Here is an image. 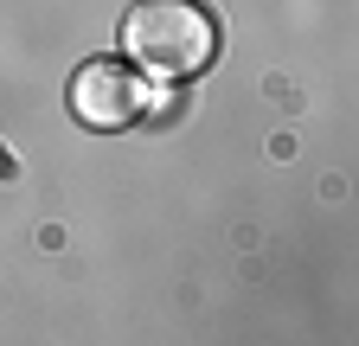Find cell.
Returning <instances> with one entry per match:
<instances>
[{
  "instance_id": "7a4b0ae2",
  "label": "cell",
  "mask_w": 359,
  "mask_h": 346,
  "mask_svg": "<svg viewBox=\"0 0 359 346\" xmlns=\"http://www.w3.org/2000/svg\"><path fill=\"white\" fill-rule=\"evenodd\" d=\"M71 109H77V122H90V128H128L135 116L148 109V83L135 77L128 64L97 58V64H83V71L71 77Z\"/></svg>"
},
{
  "instance_id": "6da1fadb",
  "label": "cell",
  "mask_w": 359,
  "mask_h": 346,
  "mask_svg": "<svg viewBox=\"0 0 359 346\" xmlns=\"http://www.w3.org/2000/svg\"><path fill=\"white\" fill-rule=\"evenodd\" d=\"M122 46L128 58L142 64L148 77H199L218 52V26L199 0H142L128 20H122Z\"/></svg>"
}]
</instances>
